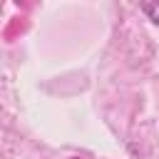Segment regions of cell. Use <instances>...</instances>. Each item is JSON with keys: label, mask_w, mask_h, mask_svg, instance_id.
Segmentation results:
<instances>
[{"label": "cell", "mask_w": 159, "mask_h": 159, "mask_svg": "<svg viewBox=\"0 0 159 159\" xmlns=\"http://www.w3.org/2000/svg\"><path fill=\"white\" fill-rule=\"evenodd\" d=\"M142 12H144L154 25H159V0H154V2H142Z\"/></svg>", "instance_id": "6da1fadb"}]
</instances>
